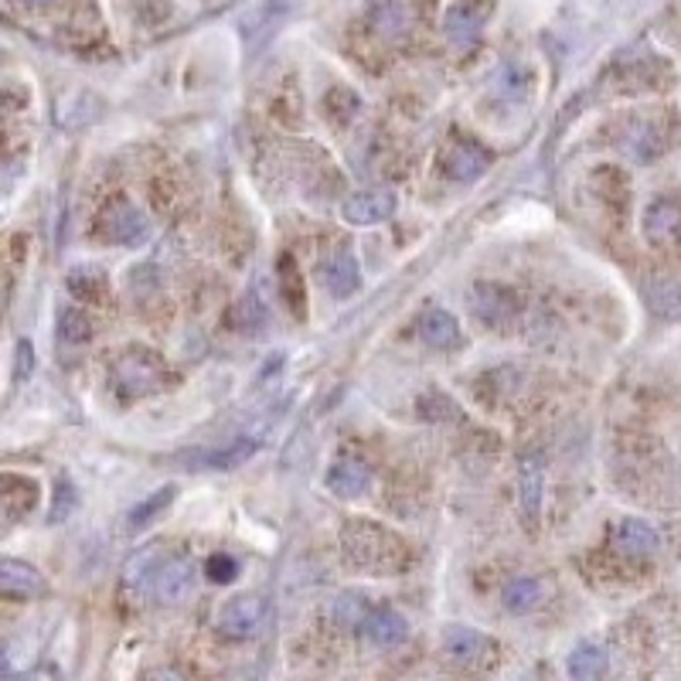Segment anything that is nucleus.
Returning <instances> with one entry per match:
<instances>
[{"label":"nucleus","instance_id":"obj_19","mask_svg":"<svg viewBox=\"0 0 681 681\" xmlns=\"http://www.w3.org/2000/svg\"><path fill=\"white\" fill-rule=\"evenodd\" d=\"M420 338H423L430 348H457V344L464 341L457 317L446 313V310H430V313H426V321H423V328H420Z\"/></svg>","mask_w":681,"mask_h":681},{"label":"nucleus","instance_id":"obj_27","mask_svg":"<svg viewBox=\"0 0 681 681\" xmlns=\"http://www.w3.org/2000/svg\"><path fill=\"white\" fill-rule=\"evenodd\" d=\"M174 502V484H167V487H161L154 497H147V502L144 505H136L133 512H130V525L133 528H141V525H147L151 518H157L167 505Z\"/></svg>","mask_w":681,"mask_h":681},{"label":"nucleus","instance_id":"obj_22","mask_svg":"<svg viewBox=\"0 0 681 681\" xmlns=\"http://www.w3.org/2000/svg\"><path fill=\"white\" fill-rule=\"evenodd\" d=\"M505 610L508 613H532L538 603H541V582L538 579H532V576H518V579H512L508 586H505Z\"/></svg>","mask_w":681,"mask_h":681},{"label":"nucleus","instance_id":"obj_20","mask_svg":"<svg viewBox=\"0 0 681 681\" xmlns=\"http://www.w3.org/2000/svg\"><path fill=\"white\" fill-rule=\"evenodd\" d=\"M623 147H627V154L633 161H651V157H658L664 151V136H661V130L651 120H641V123L630 126Z\"/></svg>","mask_w":681,"mask_h":681},{"label":"nucleus","instance_id":"obj_16","mask_svg":"<svg viewBox=\"0 0 681 681\" xmlns=\"http://www.w3.org/2000/svg\"><path fill=\"white\" fill-rule=\"evenodd\" d=\"M369 484H372V471L365 461L344 457L328 471V491H334L338 497H358L369 491Z\"/></svg>","mask_w":681,"mask_h":681},{"label":"nucleus","instance_id":"obj_5","mask_svg":"<svg viewBox=\"0 0 681 681\" xmlns=\"http://www.w3.org/2000/svg\"><path fill=\"white\" fill-rule=\"evenodd\" d=\"M100 233L106 243L113 246H133V243H141L147 236V218L141 208H133L130 202H113L110 211L103 215V225H100Z\"/></svg>","mask_w":681,"mask_h":681},{"label":"nucleus","instance_id":"obj_15","mask_svg":"<svg viewBox=\"0 0 681 681\" xmlns=\"http://www.w3.org/2000/svg\"><path fill=\"white\" fill-rule=\"evenodd\" d=\"M321 272H324V287H328V293L338 297V300L351 297V293L361 287V269H358V259H354L351 249H338V252L324 262Z\"/></svg>","mask_w":681,"mask_h":681},{"label":"nucleus","instance_id":"obj_18","mask_svg":"<svg viewBox=\"0 0 681 681\" xmlns=\"http://www.w3.org/2000/svg\"><path fill=\"white\" fill-rule=\"evenodd\" d=\"M607 668H610L607 651H603L600 644H589V641L576 644V648H572V654L566 658V671H569L576 681H594V678H603V674H607Z\"/></svg>","mask_w":681,"mask_h":681},{"label":"nucleus","instance_id":"obj_13","mask_svg":"<svg viewBox=\"0 0 681 681\" xmlns=\"http://www.w3.org/2000/svg\"><path fill=\"white\" fill-rule=\"evenodd\" d=\"M644 236L654 246L674 243L681 236V205L671 198H658L644 211Z\"/></svg>","mask_w":681,"mask_h":681},{"label":"nucleus","instance_id":"obj_26","mask_svg":"<svg viewBox=\"0 0 681 681\" xmlns=\"http://www.w3.org/2000/svg\"><path fill=\"white\" fill-rule=\"evenodd\" d=\"M69 290H72L79 300H100L103 290H106L103 269H75L72 277H69Z\"/></svg>","mask_w":681,"mask_h":681},{"label":"nucleus","instance_id":"obj_17","mask_svg":"<svg viewBox=\"0 0 681 681\" xmlns=\"http://www.w3.org/2000/svg\"><path fill=\"white\" fill-rule=\"evenodd\" d=\"M487 171V154L477 151L474 144H453V151L446 154V177L461 180V185H471Z\"/></svg>","mask_w":681,"mask_h":681},{"label":"nucleus","instance_id":"obj_24","mask_svg":"<svg viewBox=\"0 0 681 681\" xmlns=\"http://www.w3.org/2000/svg\"><path fill=\"white\" fill-rule=\"evenodd\" d=\"M89 338H93L89 317H85L82 310H62V317H59V341H62V344H72V348H82Z\"/></svg>","mask_w":681,"mask_h":681},{"label":"nucleus","instance_id":"obj_2","mask_svg":"<svg viewBox=\"0 0 681 681\" xmlns=\"http://www.w3.org/2000/svg\"><path fill=\"white\" fill-rule=\"evenodd\" d=\"M164 382V365L161 358H154L151 351L144 348H133V351H123L116 361H113V385L123 399H141V395H151L154 389H161Z\"/></svg>","mask_w":681,"mask_h":681},{"label":"nucleus","instance_id":"obj_4","mask_svg":"<svg viewBox=\"0 0 681 681\" xmlns=\"http://www.w3.org/2000/svg\"><path fill=\"white\" fill-rule=\"evenodd\" d=\"M471 310L481 324L487 328H505L515 310H518V300L508 287H497V283H477L474 293H471Z\"/></svg>","mask_w":681,"mask_h":681},{"label":"nucleus","instance_id":"obj_21","mask_svg":"<svg viewBox=\"0 0 681 681\" xmlns=\"http://www.w3.org/2000/svg\"><path fill=\"white\" fill-rule=\"evenodd\" d=\"M256 453V443L252 440H233L229 446H218V450H205V453H195L192 467H211V471H221V467H236L243 461H249Z\"/></svg>","mask_w":681,"mask_h":681},{"label":"nucleus","instance_id":"obj_8","mask_svg":"<svg viewBox=\"0 0 681 681\" xmlns=\"http://www.w3.org/2000/svg\"><path fill=\"white\" fill-rule=\"evenodd\" d=\"M41 594H44V576L31 563L0 556V597L4 600H34Z\"/></svg>","mask_w":681,"mask_h":681},{"label":"nucleus","instance_id":"obj_7","mask_svg":"<svg viewBox=\"0 0 681 681\" xmlns=\"http://www.w3.org/2000/svg\"><path fill=\"white\" fill-rule=\"evenodd\" d=\"M369 21L379 38L385 41H402L416 24V4L413 0H372Z\"/></svg>","mask_w":681,"mask_h":681},{"label":"nucleus","instance_id":"obj_25","mask_svg":"<svg viewBox=\"0 0 681 681\" xmlns=\"http://www.w3.org/2000/svg\"><path fill=\"white\" fill-rule=\"evenodd\" d=\"M167 556H164V549L157 545V549H147V553H141V556H133V563L126 566V582L130 586H151V579H154V572H157V566L164 563Z\"/></svg>","mask_w":681,"mask_h":681},{"label":"nucleus","instance_id":"obj_9","mask_svg":"<svg viewBox=\"0 0 681 681\" xmlns=\"http://www.w3.org/2000/svg\"><path fill=\"white\" fill-rule=\"evenodd\" d=\"M613 545L623 556H630V559H648V556H654L661 549V535L644 518H623L613 528Z\"/></svg>","mask_w":681,"mask_h":681},{"label":"nucleus","instance_id":"obj_3","mask_svg":"<svg viewBox=\"0 0 681 681\" xmlns=\"http://www.w3.org/2000/svg\"><path fill=\"white\" fill-rule=\"evenodd\" d=\"M266 600L262 597H233L225 600L215 613V630L225 641H246L262 627Z\"/></svg>","mask_w":681,"mask_h":681},{"label":"nucleus","instance_id":"obj_31","mask_svg":"<svg viewBox=\"0 0 681 681\" xmlns=\"http://www.w3.org/2000/svg\"><path fill=\"white\" fill-rule=\"evenodd\" d=\"M28 8H44V4H52V0H24Z\"/></svg>","mask_w":681,"mask_h":681},{"label":"nucleus","instance_id":"obj_30","mask_svg":"<svg viewBox=\"0 0 681 681\" xmlns=\"http://www.w3.org/2000/svg\"><path fill=\"white\" fill-rule=\"evenodd\" d=\"M31 365H34L31 344H28V341H21V344H18V361H14V379H18V382H24V379L31 375Z\"/></svg>","mask_w":681,"mask_h":681},{"label":"nucleus","instance_id":"obj_23","mask_svg":"<svg viewBox=\"0 0 681 681\" xmlns=\"http://www.w3.org/2000/svg\"><path fill=\"white\" fill-rule=\"evenodd\" d=\"M541 508V467L535 461H525L522 467V515L532 522Z\"/></svg>","mask_w":681,"mask_h":681},{"label":"nucleus","instance_id":"obj_14","mask_svg":"<svg viewBox=\"0 0 681 681\" xmlns=\"http://www.w3.org/2000/svg\"><path fill=\"white\" fill-rule=\"evenodd\" d=\"M443 651L461 664H481L494 651V644H491V638H484V633H477L471 627H450L443 633Z\"/></svg>","mask_w":681,"mask_h":681},{"label":"nucleus","instance_id":"obj_28","mask_svg":"<svg viewBox=\"0 0 681 681\" xmlns=\"http://www.w3.org/2000/svg\"><path fill=\"white\" fill-rule=\"evenodd\" d=\"M205 569H208V579H211V582H233V579L239 576V563L229 559V556H211V559L205 563Z\"/></svg>","mask_w":681,"mask_h":681},{"label":"nucleus","instance_id":"obj_11","mask_svg":"<svg viewBox=\"0 0 681 681\" xmlns=\"http://www.w3.org/2000/svg\"><path fill=\"white\" fill-rule=\"evenodd\" d=\"M487 11H491V0H453V8L446 11V21H443L450 41L471 44L484 28Z\"/></svg>","mask_w":681,"mask_h":681},{"label":"nucleus","instance_id":"obj_29","mask_svg":"<svg viewBox=\"0 0 681 681\" xmlns=\"http://www.w3.org/2000/svg\"><path fill=\"white\" fill-rule=\"evenodd\" d=\"M365 613H369V607L361 603V597H341V600H338V610H334V617H338L341 623H351V627H358L361 620H365Z\"/></svg>","mask_w":681,"mask_h":681},{"label":"nucleus","instance_id":"obj_10","mask_svg":"<svg viewBox=\"0 0 681 681\" xmlns=\"http://www.w3.org/2000/svg\"><path fill=\"white\" fill-rule=\"evenodd\" d=\"M395 195L392 192H361L341 205V218L348 225H379L395 215Z\"/></svg>","mask_w":681,"mask_h":681},{"label":"nucleus","instance_id":"obj_12","mask_svg":"<svg viewBox=\"0 0 681 681\" xmlns=\"http://www.w3.org/2000/svg\"><path fill=\"white\" fill-rule=\"evenodd\" d=\"M358 627H361V633H365V641L375 648H399L409 638V623L395 610H369Z\"/></svg>","mask_w":681,"mask_h":681},{"label":"nucleus","instance_id":"obj_6","mask_svg":"<svg viewBox=\"0 0 681 681\" xmlns=\"http://www.w3.org/2000/svg\"><path fill=\"white\" fill-rule=\"evenodd\" d=\"M195 579H198V572H195L192 559H164L151 579V589L164 603H180L195 594Z\"/></svg>","mask_w":681,"mask_h":681},{"label":"nucleus","instance_id":"obj_1","mask_svg":"<svg viewBox=\"0 0 681 681\" xmlns=\"http://www.w3.org/2000/svg\"><path fill=\"white\" fill-rule=\"evenodd\" d=\"M341 556L351 569L369 576H399L416 563L402 535L369 518H351L341 528Z\"/></svg>","mask_w":681,"mask_h":681}]
</instances>
